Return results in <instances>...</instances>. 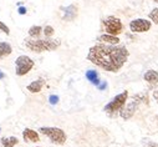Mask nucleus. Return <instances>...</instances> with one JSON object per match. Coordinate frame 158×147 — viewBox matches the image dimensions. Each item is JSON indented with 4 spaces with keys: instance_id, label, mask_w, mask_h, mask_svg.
Returning <instances> with one entry per match:
<instances>
[{
    "instance_id": "nucleus-1",
    "label": "nucleus",
    "mask_w": 158,
    "mask_h": 147,
    "mask_svg": "<svg viewBox=\"0 0 158 147\" xmlns=\"http://www.w3.org/2000/svg\"><path fill=\"white\" fill-rule=\"evenodd\" d=\"M130 51L125 45L96 44L90 48L87 60L108 72H118L127 62Z\"/></svg>"
},
{
    "instance_id": "nucleus-2",
    "label": "nucleus",
    "mask_w": 158,
    "mask_h": 147,
    "mask_svg": "<svg viewBox=\"0 0 158 147\" xmlns=\"http://www.w3.org/2000/svg\"><path fill=\"white\" fill-rule=\"evenodd\" d=\"M25 46L34 51V52H43V51H52L56 50L60 45H61V40L60 39H51V38H46L44 40L41 39H25Z\"/></svg>"
},
{
    "instance_id": "nucleus-3",
    "label": "nucleus",
    "mask_w": 158,
    "mask_h": 147,
    "mask_svg": "<svg viewBox=\"0 0 158 147\" xmlns=\"http://www.w3.org/2000/svg\"><path fill=\"white\" fill-rule=\"evenodd\" d=\"M148 94L147 92H139L132 96V100L125 105V107L120 111V116L123 120H130L138 110L141 103H148Z\"/></svg>"
},
{
    "instance_id": "nucleus-4",
    "label": "nucleus",
    "mask_w": 158,
    "mask_h": 147,
    "mask_svg": "<svg viewBox=\"0 0 158 147\" xmlns=\"http://www.w3.org/2000/svg\"><path fill=\"white\" fill-rule=\"evenodd\" d=\"M127 100H128V91L125 90L122 91L121 94L116 95L105 107H103V111L110 115V116H114L117 112H120L121 110L125 107V105L127 103Z\"/></svg>"
},
{
    "instance_id": "nucleus-5",
    "label": "nucleus",
    "mask_w": 158,
    "mask_h": 147,
    "mask_svg": "<svg viewBox=\"0 0 158 147\" xmlns=\"http://www.w3.org/2000/svg\"><path fill=\"white\" fill-rule=\"evenodd\" d=\"M39 132L40 133H43V135H45L46 137H49L50 138V141L54 143V145H59V146H61V145H64L65 142H66V140H67V136H66V133H65V131L62 130V128H60V127H40L39 128Z\"/></svg>"
},
{
    "instance_id": "nucleus-6",
    "label": "nucleus",
    "mask_w": 158,
    "mask_h": 147,
    "mask_svg": "<svg viewBox=\"0 0 158 147\" xmlns=\"http://www.w3.org/2000/svg\"><path fill=\"white\" fill-rule=\"evenodd\" d=\"M103 24V27H105V31L106 34H110V35H114V36H118L120 34H122L123 31V24L122 21L116 18V16H107L106 19H103L102 21Z\"/></svg>"
},
{
    "instance_id": "nucleus-7",
    "label": "nucleus",
    "mask_w": 158,
    "mask_h": 147,
    "mask_svg": "<svg viewBox=\"0 0 158 147\" xmlns=\"http://www.w3.org/2000/svg\"><path fill=\"white\" fill-rule=\"evenodd\" d=\"M34 67V60L26 55H20L15 60V74L18 76H24Z\"/></svg>"
},
{
    "instance_id": "nucleus-8",
    "label": "nucleus",
    "mask_w": 158,
    "mask_h": 147,
    "mask_svg": "<svg viewBox=\"0 0 158 147\" xmlns=\"http://www.w3.org/2000/svg\"><path fill=\"white\" fill-rule=\"evenodd\" d=\"M152 21L151 20H147V19H142V18H138V19H133L131 20L130 23V30L135 34H141V32H147L151 30L152 27Z\"/></svg>"
},
{
    "instance_id": "nucleus-9",
    "label": "nucleus",
    "mask_w": 158,
    "mask_h": 147,
    "mask_svg": "<svg viewBox=\"0 0 158 147\" xmlns=\"http://www.w3.org/2000/svg\"><path fill=\"white\" fill-rule=\"evenodd\" d=\"M143 80L147 84H149L151 86H156L158 84V71L157 70H153V69L147 70L143 74Z\"/></svg>"
},
{
    "instance_id": "nucleus-10",
    "label": "nucleus",
    "mask_w": 158,
    "mask_h": 147,
    "mask_svg": "<svg viewBox=\"0 0 158 147\" xmlns=\"http://www.w3.org/2000/svg\"><path fill=\"white\" fill-rule=\"evenodd\" d=\"M97 40L102 44H107V45H120L121 40L118 36H114V35H110V34H103L101 36H98Z\"/></svg>"
},
{
    "instance_id": "nucleus-11",
    "label": "nucleus",
    "mask_w": 158,
    "mask_h": 147,
    "mask_svg": "<svg viewBox=\"0 0 158 147\" xmlns=\"http://www.w3.org/2000/svg\"><path fill=\"white\" fill-rule=\"evenodd\" d=\"M23 137L25 141L27 142H39L40 141V137H39V133L31 128H25L23 131Z\"/></svg>"
},
{
    "instance_id": "nucleus-12",
    "label": "nucleus",
    "mask_w": 158,
    "mask_h": 147,
    "mask_svg": "<svg viewBox=\"0 0 158 147\" xmlns=\"http://www.w3.org/2000/svg\"><path fill=\"white\" fill-rule=\"evenodd\" d=\"M44 85H45V80H44V79H39V80L32 81L31 84H29V85L26 86V89H27L31 94H36V92H40V91L43 90Z\"/></svg>"
},
{
    "instance_id": "nucleus-13",
    "label": "nucleus",
    "mask_w": 158,
    "mask_h": 147,
    "mask_svg": "<svg viewBox=\"0 0 158 147\" xmlns=\"http://www.w3.org/2000/svg\"><path fill=\"white\" fill-rule=\"evenodd\" d=\"M77 16V8L76 5H69L64 9V20L71 21Z\"/></svg>"
},
{
    "instance_id": "nucleus-14",
    "label": "nucleus",
    "mask_w": 158,
    "mask_h": 147,
    "mask_svg": "<svg viewBox=\"0 0 158 147\" xmlns=\"http://www.w3.org/2000/svg\"><path fill=\"white\" fill-rule=\"evenodd\" d=\"M86 79L95 86H98L101 84V80L98 78V72L96 70H87L86 71Z\"/></svg>"
},
{
    "instance_id": "nucleus-15",
    "label": "nucleus",
    "mask_w": 158,
    "mask_h": 147,
    "mask_svg": "<svg viewBox=\"0 0 158 147\" xmlns=\"http://www.w3.org/2000/svg\"><path fill=\"white\" fill-rule=\"evenodd\" d=\"M13 52L11 45L9 43H4V41H0V60L9 56Z\"/></svg>"
},
{
    "instance_id": "nucleus-16",
    "label": "nucleus",
    "mask_w": 158,
    "mask_h": 147,
    "mask_svg": "<svg viewBox=\"0 0 158 147\" xmlns=\"http://www.w3.org/2000/svg\"><path fill=\"white\" fill-rule=\"evenodd\" d=\"M18 142H19V140L16 137H14V136H11V137H3L2 138V146L3 147H14V146L18 145Z\"/></svg>"
},
{
    "instance_id": "nucleus-17",
    "label": "nucleus",
    "mask_w": 158,
    "mask_h": 147,
    "mask_svg": "<svg viewBox=\"0 0 158 147\" xmlns=\"http://www.w3.org/2000/svg\"><path fill=\"white\" fill-rule=\"evenodd\" d=\"M41 31H43V27H41V26L34 25V26H31V27L29 29V35H30V38L36 39V38H39V36H40Z\"/></svg>"
},
{
    "instance_id": "nucleus-18",
    "label": "nucleus",
    "mask_w": 158,
    "mask_h": 147,
    "mask_svg": "<svg viewBox=\"0 0 158 147\" xmlns=\"http://www.w3.org/2000/svg\"><path fill=\"white\" fill-rule=\"evenodd\" d=\"M148 18H149V20H151L153 24H157V25H158V8L152 9L151 13L148 14Z\"/></svg>"
},
{
    "instance_id": "nucleus-19",
    "label": "nucleus",
    "mask_w": 158,
    "mask_h": 147,
    "mask_svg": "<svg viewBox=\"0 0 158 147\" xmlns=\"http://www.w3.org/2000/svg\"><path fill=\"white\" fill-rule=\"evenodd\" d=\"M54 32H55V30H54V27L51 25H46L44 27V34H45L46 38H51V36L54 35Z\"/></svg>"
},
{
    "instance_id": "nucleus-20",
    "label": "nucleus",
    "mask_w": 158,
    "mask_h": 147,
    "mask_svg": "<svg viewBox=\"0 0 158 147\" xmlns=\"http://www.w3.org/2000/svg\"><path fill=\"white\" fill-rule=\"evenodd\" d=\"M49 102H50L51 105H56V103L59 102V96H57V95H50V96H49Z\"/></svg>"
},
{
    "instance_id": "nucleus-21",
    "label": "nucleus",
    "mask_w": 158,
    "mask_h": 147,
    "mask_svg": "<svg viewBox=\"0 0 158 147\" xmlns=\"http://www.w3.org/2000/svg\"><path fill=\"white\" fill-rule=\"evenodd\" d=\"M0 30H2L3 32H5L6 35H9V34H10V30H9V27H8V26H6V25H5V24H4L2 20H0Z\"/></svg>"
},
{
    "instance_id": "nucleus-22",
    "label": "nucleus",
    "mask_w": 158,
    "mask_h": 147,
    "mask_svg": "<svg viewBox=\"0 0 158 147\" xmlns=\"http://www.w3.org/2000/svg\"><path fill=\"white\" fill-rule=\"evenodd\" d=\"M106 87H107V82H106V81H101V84L98 85V90L102 91V90H105Z\"/></svg>"
},
{
    "instance_id": "nucleus-23",
    "label": "nucleus",
    "mask_w": 158,
    "mask_h": 147,
    "mask_svg": "<svg viewBox=\"0 0 158 147\" xmlns=\"http://www.w3.org/2000/svg\"><path fill=\"white\" fill-rule=\"evenodd\" d=\"M152 97H153V100L158 103V90H154V91L152 92Z\"/></svg>"
},
{
    "instance_id": "nucleus-24",
    "label": "nucleus",
    "mask_w": 158,
    "mask_h": 147,
    "mask_svg": "<svg viewBox=\"0 0 158 147\" xmlns=\"http://www.w3.org/2000/svg\"><path fill=\"white\" fill-rule=\"evenodd\" d=\"M146 147H158V143H156V142H148L147 145H146Z\"/></svg>"
},
{
    "instance_id": "nucleus-25",
    "label": "nucleus",
    "mask_w": 158,
    "mask_h": 147,
    "mask_svg": "<svg viewBox=\"0 0 158 147\" xmlns=\"http://www.w3.org/2000/svg\"><path fill=\"white\" fill-rule=\"evenodd\" d=\"M19 14H20V15L26 14V9H25V8H23V6H20V8H19Z\"/></svg>"
},
{
    "instance_id": "nucleus-26",
    "label": "nucleus",
    "mask_w": 158,
    "mask_h": 147,
    "mask_svg": "<svg viewBox=\"0 0 158 147\" xmlns=\"http://www.w3.org/2000/svg\"><path fill=\"white\" fill-rule=\"evenodd\" d=\"M5 78V74L2 71V70H0V80H2V79H4Z\"/></svg>"
},
{
    "instance_id": "nucleus-27",
    "label": "nucleus",
    "mask_w": 158,
    "mask_h": 147,
    "mask_svg": "<svg viewBox=\"0 0 158 147\" xmlns=\"http://www.w3.org/2000/svg\"><path fill=\"white\" fill-rule=\"evenodd\" d=\"M153 2H154V3H157V4H158V0H153Z\"/></svg>"
},
{
    "instance_id": "nucleus-28",
    "label": "nucleus",
    "mask_w": 158,
    "mask_h": 147,
    "mask_svg": "<svg viewBox=\"0 0 158 147\" xmlns=\"http://www.w3.org/2000/svg\"><path fill=\"white\" fill-rule=\"evenodd\" d=\"M0 147H3V146H0Z\"/></svg>"
}]
</instances>
